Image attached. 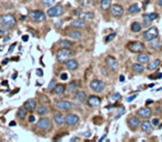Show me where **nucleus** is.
<instances>
[{
    "label": "nucleus",
    "mask_w": 162,
    "mask_h": 142,
    "mask_svg": "<svg viewBox=\"0 0 162 142\" xmlns=\"http://www.w3.org/2000/svg\"><path fill=\"white\" fill-rule=\"evenodd\" d=\"M75 55V52L71 51L70 49H60L59 51L56 53V58L59 62H66L67 60L71 59V57Z\"/></svg>",
    "instance_id": "nucleus-1"
},
{
    "label": "nucleus",
    "mask_w": 162,
    "mask_h": 142,
    "mask_svg": "<svg viewBox=\"0 0 162 142\" xmlns=\"http://www.w3.org/2000/svg\"><path fill=\"white\" fill-rule=\"evenodd\" d=\"M0 24H2L5 28H12L16 24V18H14V14H2L0 17Z\"/></svg>",
    "instance_id": "nucleus-2"
},
{
    "label": "nucleus",
    "mask_w": 162,
    "mask_h": 142,
    "mask_svg": "<svg viewBox=\"0 0 162 142\" xmlns=\"http://www.w3.org/2000/svg\"><path fill=\"white\" fill-rule=\"evenodd\" d=\"M159 37V30L155 27H150L148 30H145L143 33H142V38L145 41H151V40H154Z\"/></svg>",
    "instance_id": "nucleus-3"
},
{
    "label": "nucleus",
    "mask_w": 162,
    "mask_h": 142,
    "mask_svg": "<svg viewBox=\"0 0 162 142\" xmlns=\"http://www.w3.org/2000/svg\"><path fill=\"white\" fill-rule=\"evenodd\" d=\"M65 12V9L62 7L61 5H53L52 7H49L48 11H47V14H48L50 18L53 17H60L62 16Z\"/></svg>",
    "instance_id": "nucleus-4"
},
{
    "label": "nucleus",
    "mask_w": 162,
    "mask_h": 142,
    "mask_svg": "<svg viewBox=\"0 0 162 142\" xmlns=\"http://www.w3.org/2000/svg\"><path fill=\"white\" fill-rule=\"evenodd\" d=\"M90 89L94 92V93H101L102 91H103L104 87H106V84H104L103 81H101L99 79H93L91 80V82H90Z\"/></svg>",
    "instance_id": "nucleus-5"
},
{
    "label": "nucleus",
    "mask_w": 162,
    "mask_h": 142,
    "mask_svg": "<svg viewBox=\"0 0 162 142\" xmlns=\"http://www.w3.org/2000/svg\"><path fill=\"white\" fill-rule=\"evenodd\" d=\"M145 45L140 41H132L128 43V49L129 51L133 52V53H140L145 50Z\"/></svg>",
    "instance_id": "nucleus-6"
},
{
    "label": "nucleus",
    "mask_w": 162,
    "mask_h": 142,
    "mask_svg": "<svg viewBox=\"0 0 162 142\" xmlns=\"http://www.w3.org/2000/svg\"><path fill=\"white\" fill-rule=\"evenodd\" d=\"M29 18L32 21L40 22V21L46 20V14L42 10H31L29 12Z\"/></svg>",
    "instance_id": "nucleus-7"
},
{
    "label": "nucleus",
    "mask_w": 162,
    "mask_h": 142,
    "mask_svg": "<svg viewBox=\"0 0 162 142\" xmlns=\"http://www.w3.org/2000/svg\"><path fill=\"white\" fill-rule=\"evenodd\" d=\"M79 121V115H77L76 113H68V115H65V123L69 127H73V125H78Z\"/></svg>",
    "instance_id": "nucleus-8"
},
{
    "label": "nucleus",
    "mask_w": 162,
    "mask_h": 142,
    "mask_svg": "<svg viewBox=\"0 0 162 142\" xmlns=\"http://www.w3.org/2000/svg\"><path fill=\"white\" fill-rule=\"evenodd\" d=\"M56 108L58 109L59 111H70L73 108L72 102L67 100H60L56 103Z\"/></svg>",
    "instance_id": "nucleus-9"
},
{
    "label": "nucleus",
    "mask_w": 162,
    "mask_h": 142,
    "mask_svg": "<svg viewBox=\"0 0 162 142\" xmlns=\"http://www.w3.org/2000/svg\"><path fill=\"white\" fill-rule=\"evenodd\" d=\"M36 127L38 129H40V130L46 131V130H49V129L51 128V121H50L48 118H45V117H43V118L39 119Z\"/></svg>",
    "instance_id": "nucleus-10"
},
{
    "label": "nucleus",
    "mask_w": 162,
    "mask_h": 142,
    "mask_svg": "<svg viewBox=\"0 0 162 142\" xmlns=\"http://www.w3.org/2000/svg\"><path fill=\"white\" fill-rule=\"evenodd\" d=\"M109 10H110L111 14H112L113 17H121V16L123 14V12H124L123 7H122L121 5H119V4L112 5Z\"/></svg>",
    "instance_id": "nucleus-11"
},
{
    "label": "nucleus",
    "mask_w": 162,
    "mask_h": 142,
    "mask_svg": "<svg viewBox=\"0 0 162 142\" xmlns=\"http://www.w3.org/2000/svg\"><path fill=\"white\" fill-rule=\"evenodd\" d=\"M137 115H138L139 118L148 119V118H150V117L152 115V110L149 107L140 108V109L137 111Z\"/></svg>",
    "instance_id": "nucleus-12"
},
{
    "label": "nucleus",
    "mask_w": 162,
    "mask_h": 142,
    "mask_svg": "<svg viewBox=\"0 0 162 142\" xmlns=\"http://www.w3.org/2000/svg\"><path fill=\"white\" fill-rule=\"evenodd\" d=\"M70 26L73 27L75 29H83V28L87 27V21L81 19V18H77V19L70 22Z\"/></svg>",
    "instance_id": "nucleus-13"
},
{
    "label": "nucleus",
    "mask_w": 162,
    "mask_h": 142,
    "mask_svg": "<svg viewBox=\"0 0 162 142\" xmlns=\"http://www.w3.org/2000/svg\"><path fill=\"white\" fill-rule=\"evenodd\" d=\"M87 102H88V106L91 108H96L98 106H100L101 103V98L98 97V96H90L88 99H87Z\"/></svg>",
    "instance_id": "nucleus-14"
},
{
    "label": "nucleus",
    "mask_w": 162,
    "mask_h": 142,
    "mask_svg": "<svg viewBox=\"0 0 162 142\" xmlns=\"http://www.w3.org/2000/svg\"><path fill=\"white\" fill-rule=\"evenodd\" d=\"M106 65L112 70L118 69V67H119L117 59H116L114 57H112V55H108L107 58H106Z\"/></svg>",
    "instance_id": "nucleus-15"
},
{
    "label": "nucleus",
    "mask_w": 162,
    "mask_h": 142,
    "mask_svg": "<svg viewBox=\"0 0 162 142\" xmlns=\"http://www.w3.org/2000/svg\"><path fill=\"white\" fill-rule=\"evenodd\" d=\"M24 108L27 109L29 112H32L37 109V100L31 98V99H28L26 102H24Z\"/></svg>",
    "instance_id": "nucleus-16"
},
{
    "label": "nucleus",
    "mask_w": 162,
    "mask_h": 142,
    "mask_svg": "<svg viewBox=\"0 0 162 142\" xmlns=\"http://www.w3.org/2000/svg\"><path fill=\"white\" fill-rule=\"evenodd\" d=\"M140 119L139 117H130V118L128 119V125L130 127L131 129L135 130V128H138L139 125H140Z\"/></svg>",
    "instance_id": "nucleus-17"
},
{
    "label": "nucleus",
    "mask_w": 162,
    "mask_h": 142,
    "mask_svg": "<svg viewBox=\"0 0 162 142\" xmlns=\"http://www.w3.org/2000/svg\"><path fill=\"white\" fill-rule=\"evenodd\" d=\"M137 61L142 65H145V63H149L150 62V55L148 53H145V52H140L137 57Z\"/></svg>",
    "instance_id": "nucleus-18"
},
{
    "label": "nucleus",
    "mask_w": 162,
    "mask_h": 142,
    "mask_svg": "<svg viewBox=\"0 0 162 142\" xmlns=\"http://www.w3.org/2000/svg\"><path fill=\"white\" fill-rule=\"evenodd\" d=\"M78 18H81L83 20H91L94 18V14H93L92 11H79V14H78Z\"/></svg>",
    "instance_id": "nucleus-19"
},
{
    "label": "nucleus",
    "mask_w": 162,
    "mask_h": 142,
    "mask_svg": "<svg viewBox=\"0 0 162 142\" xmlns=\"http://www.w3.org/2000/svg\"><path fill=\"white\" fill-rule=\"evenodd\" d=\"M87 99H88L87 93L86 92H83V91H77L76 94H75V100H76L78 103H82V102H84Z\"/></svg>",
    "instance_id": "nucleus-20"
},
{
    "label": "nucleus",
    "mask_w": 162,
    "mask_h": 142,
    "mask_svg": "<svg viewBox=\"0 0 162 142\" xmlns=\"http://www.w3.org/2000/svg\"><path fill=\"white\" fill-rule=\"evenodd\" d=\"M140 125H141V130L143 132H145V133L151 132L152 128H153V125H152L150 121H148V120H145L143 122H141V123H140Z\"/></svg>",
    "instance_id": "nucleus-21"
},
{
    "label": "nucleus",
    "mask_w": 162,
    "mask_h": 142,
    "mask_svg": "<svg viewBox=\"0 0 162 142\" xmlns=\"http://www.w3.org/2000/svg\"><path fill=\"white\" fill-rule=\"evenodd\" d=\"M68 36L70 38L73 39V40H80L82 38V33L79 31V29H73V30H70L68 32Z\"/></svg>",
    "instance_id": "nucleus-22"
},
{
    "label": "nucleus",
    "mask_w": 162,
    "mask_h": 142,
    "mask_svg": "<svg viewBox=\"0 0 162 142\" xmlns=\"http://www.w3.org/2000/svg\"><path fill=\"white\" fill-rule=\"evenodd\" d=\"M66 68L68 70H70V71H72V70H76L77 68H78V61L75 59H69V60H67L66 62Z\"/></svg>",
    "instance_id": "nucleus-23"
},
{
    "label": "nucleus",
    "mask_w": 162,
    "mask_h": 142,
    "mask_svg": "<svg viewBox=\"0 0 162 142\" xmlns=\"http://www.w3.org/2000/svg\"><path fill=\"white\" fill-rule=\"evenodd\" d=\"M162 47V42L160 40H158V38L154 39V40H151V41H149V48L152 49V50H159V49Z\"/></svg>",
    "instance_id": "nucleus-24"
},
{
    "label": "nucleus",
    "mask_w": 162,
    "mask_h": 142,
    "mask_svg": "<svg viewBox=\"0 0 162 142\" xmlns=\"http://www.w3.org/2000/svg\"><path fill=\"white\" fill-rule=\"evenodd\" d=\"M79 87H78V83L76 81H71V82L68 84V87H67V92L68 93H76L77 91H78Z\"/></svg>",
    "instance_id": "nucleus-25"
},
{
    "label": "nucleus",
    "mask_w": 162,
    "mask_h": 142,
    "mask_svg": "<svg viewBox=\"0 0 162 142\" xmlns=\"http://www.w3.org/2000/svg\"><path fill=\"white\" fill-rule=\"evenodd\" d=\"M27 115H28V110L24 107H20L19 109H18L17 117H18V119H19V120L24 121V119H26V117H27Z\"/></svg>",
    "instance_id": "nucleus-26"
},
{
    "label": "nucleus",
    "mask_w": 162,
    "mask_h": 142,
    "mask_svg": "<svg viewBox=\"0 0 162 142\" xmlns=\"http://www.w3.org/2000/svg\"><path fill=\"white\" fill-rule=\"evenodd\" d=\"M53 120H55L56 125H62L65 123V115H62L61 112H57V113L53 115Z\"/></svg>",
    "instance_id": "nucleus-27"
},
{
    "label": "nucleus",
    "mask_w": 162,
    "mask_h": 142,
    "mask_svg": "<svg viewBox=\"0 0 162 142\" xmlns=\"http://www.w3.org/2000/svg\"><path fill=\"white\" fill-rule=\"evenodd\" d=\"M160 65H161L160 59L153 60V61H151V62L148 63V70H150V71H154V70H157L159 67H160Z\"/></svg>",
    "instance_id": "nucleus-28"
},
{
    "label": "nucleus",
    "mask_w": 162,
    "mask_h": 142,
    "mask_svg": "<svg viewBox=\"0 0 162 142\" xmlns=\"http://www.w3.org/2000/svg\"><path fill=\"white\" fill-rule=\"evenodd\" d=\"M65 91H66V86H65V84H61V83L56 84L55 88H53V93L59 94V96L62 93H65Z\"/></svg>",
    "instance_id": "nucleus-29"
},
{
    "label": "nucleus",
    "mask_w": 162,
    "mask_h": 142,
    "mask_svg": "<svg viewBox=\"0 0 162 142\" xmlns=\"http://www.w3.org/2000/svg\"><path fill=\"white\" fill-rule=\"evenodd\" d=\"M132 70H133V72H135V73H142L145 71V66L140 62L133 63V65H132Z\"/></svg>",
    "instance_id": "nucleus-30"
},
{
    "label": "nucleus",
    "mask_w": 162,
    "mask_h": 142,
    "mask_svg": "<svg viewBox=\"0 0 162 142\" xmlns=\"http://www.w3.org/2000/svg\"><path fill=\"white\" fill-rule=\"evenodd\" d=\"M111 6H112V0H101L100 1V7L104 11L109 10Z\"/></svg>",
    "instance_id": "nucleus-31"
},
{
    "label": "nucleus",
    "mask_w": 162,
    "mask_h": 142,
    "mask_svg": "<svg viewBox=\"0 0 162 142\" xmlns=\"http://www.w3.org/2000/svg\"><path fill=\"white\" fill-rule=\"evenodd\" d=\"M71 46H72V42L70 41V40H67V39H62L59 42V47L62 49H70Z\"/></svg>",
    "instance_id": "nucleus-32"
},
{
    "label": "nucleus",
    "mask_w": 162,
    "mask_h": 142,
    "mask_svg": "<svg viewBox=\"0 0 162 142\" xmlns=\"http://www.w3.org/2000/svg\"><path fill=\"white\" fill-rule=\"evenodd\" d=\"M139 11H140V7H139L138 4H132L131 6H129V8H128V14H138Z\"/></svg>",
    "instance_id": "nucleus-33"
},
{
    "label": "nucleus",
    "mask_w": 162,
    "mask_h": 142,
    "mask_svg": "<svg viewBox=\"0 0 162 142\" xmlns=\"http://www.w3.org/2000/svg\"><path fill=\"white\" fill-rule=\"evenodd\" d=\"M142 24H140V22H138V21H135V22H132L131 24V31L132 32H135V33H138V32L141 31L142 29Z\"/></svg>",
    "instance_id": "nucleus-34"
},
{
    "label": "nucleus",
    "mask_w": 162,
    "mask_h": 142,
    "mask_svg": "<svg viewBox=\"0 0 162 142\" xmlns=\"http://www.w3.org/2000/svg\"><path fill=\"white\" fill-rule=\"evenodd\" d=\"M37 113L39 115H46L48 113V108L43 106V104H40V106H37Z\"/></svg>",
    "instance_id": "nucleus-35"
},
{
    "label": "nucleus",
    "mask_w": 162,
    "mask_h": 142,
    "mask_svg": "<svg viewBox=\"0 0 162 142\" xmlns=\"http://www.w3.org/2000/svg\"><path fill=\"white\" fill-rule=\"evenodd\" d=\"M157 18H158V14H155V12L143 14V19H148V20H151V21H153L154 19H157Z\"/></svg>",
    "instance_id": "nucleus-36"
},
{
    "label": "nucleus",
    "mask_w": 162,
    "mask_h": 142,
    "mask_svg": "<svg viewBox=\"0 0 162 142\" xmlns=\"http://www.w3.org/2000/svg\"><path fill=\"white\" fill-rule=\"evenodd\" d=\"M41 4L45 7H52L56 4V0H41Z\"/></svg>",
    "instance_id": "nucleus-37"
},
{
    "label": "nucleus",
    "mask_w": 162,
    "mask_h": 142,
    "mask_svg": "<svg viewBox=\"0 0 162 142\" xmlns=\"http://www.w3.org/2000/svg\"><path fill=\"white\" fill-rule=\"evenodd\" d=\"M116 36H117V33L116 32H112V33H110V35H108L106 38H104V42H110L112 39L116 38Z\"/></svg>",
    "instance_id": "nucleus-38"
},
{
    "label": "nucleus",
    "mask_w": 162,
    "mask_h": 142,
    "mask_svg": "<svg viewBox=\"0 0 162 142\" xmlns=\"http://www.w3.org/2000/svg\"><path fill=\"white\" fill-rule=\"evenodd\" d=\"M120 98H121V94L119 93V92H116V93H112V94H111L110 100H111V101H117V100H119Z\"/></svg>",
    "instance_id": "nucleus-39"
},
{
    "label": "nucleus",
    "mask_w": 162,
    "mask_h": 142,
    "mask_svg": "<svg viewBox=\"0 0 162 142\" xmlns=\"http://www.w3.org/2000/svg\"><path fill=\"white\" fill-rule=\"evenodd\" d=\"M124 112H125V109H124V107H121V108H120V110H119V112L117 113V115L114 117V120H118V119L120 118L121 115H123Z\"/></svg>",
    "instance_id": "nucleus-40"
},
{
    "label": "nucleus",
    "mask_w": 162,
    "mask_h": 142,
    "mask_svg": "<svg viewBox=\"0 0 162 142\" xmlns=\"http://www.w3.org/2000/svg\"><path fill=\"white\" fill-rule=\"evenodd\" d=\"M151 20H148V19H143V22H142V27L145 28H148V27H151Z\"/></svg>",
    "instance_id": "nucleus-41"
},
{
    "label": "nucleus",
    "mask_w": 162,
    "mask_h": 142,
    "mask_svg": "<svg viewBox=\"0 0 162 142\" xmlns=\"http://www.w3.org/2000/svg\"><path fill=\"white\" fill-rule=\"evenodd\" d=\"M56 86V82H55V80H51L50 81V83H49V86H48V90H51V89H53Z\"/></svg>",
    "instance_id": "nucleus-42"
},
{
    "label": "nucleus",
    "mask_w": 162,
    "mask_h": 142,
    "mask_svg": "<svg viewBox=\"0 0 162 142\" xmlns=\"http://www.w3.org/2000/svg\"><path fill=\"white\" fill-rule=\"evenodd\" d=\"M137 98V94H133V96H130V97L127 98V102H131V101H133Z\"/></svg>",
    "instance_id": "nucleus-43"
},
{
    "label": "nucleus",
    "mask_w": 162,
    "mask_h": 142,
    "mask_svg": "<svg viewBox=\"0 0 162 142\" xmlns=\"http://www.w3.org/2000/svg\"><path fill=\"white\" fill-rule=\"evenodd\" d=\"M151 123H152V125H159V119H158V118L152 119Z\"/></svg>",
    "instance_id": "nucleus-44"
},
{
    "label": "nucleus",
    "mask_w": 162,
    "mask_h": 142,
    "mask_svg": "<svg viewBox=\"0 0 162 142\" xmlns=\"http://www.w3.org/2000/svg\"><path fill=\"white\" fill-rule=\"evenodd\" d=\"M16 45H17V43H12V45L10 46V48H9V50H8V53H11V52L14 51V47H16Z\"/></svg>",
    "instance_id": "nucleus-45"
},
{
    "label": "nucleus",
    "mask_w": 162,
    "mask_h": 142,
    "mask_svg": "<svg viewBox=\"0 0 162 142\" xmlns=\"http://www.w3.org/2000/svg\"><path fill=\"white\" fill-rule=\"evenodd\" d=\"M60 78H61V80H67V79H68V74H67L66 72H65V73H61Z\"/></svg>",
    "instance_id": "nucleus-46"
},
{
    "label": "nucleus",
    "mask_w": 162,
    "mask_h": 142,
    "mask_svg": "<svg viewBox=\"0 0 162 142\" xmlns=\"http://www.w3.org/2000/svg\"><path fill=\"white\" fill-rule=\"evenodd\" d=\"M35 121H36L35 115H30V117H29V122H35Z\"/></svg>",
    "instance_id": "nucleus-47"
},
{
    "label": "nucleus",
    "mask_w": 162,
    "mask_h": 142,
    "mask_svg": "<svg viewBox=\"0 0 162 142\" xmlns=\"http://www.w3.org/2000/svg\"><path fill=\"white\" fill-rule=\"evenodd\" d=\"M37 74H38L39 77H41L42 74H43V72H42V70H41V69H38V70H37Z\"/></svg>",
    "instance_id": "nucleus-48"
},
{
    "label": "nucleus",
    "mask_w": 162,
    "mask_h": 142,
    "mask_svg": "<svg viewBox=\"0 0 162 142\" xmlns=\"http://www.w3.org/2000/svg\"><path fill=\"white\" fill-rule=\"evenodd\" d=\"M81 5H83V6L89 5V0H88V1H86V0H81Z\"/></svg>",
    "instance_id": "nucleus-49"
},
{
    "label": "nucleus",
    "mask_w": 162,
    "mask_h": 142,
    "mask_svg": "<svg viewBox=\"0 0 162 142\" xmlns=\"http://www.w3.org/2000/svg\"><path fill=\"white\" fill-rule=\"evenodd\" d=\"M83 135H84V138H89L90 135H91V133H90V131H87Z\"/></svg>",
    "instance_id": "nucleus-50"
},
{
    "label": "nucleus",
    "mask_w": 162,
    "mask_h": 142,
    "mask_svg": "<svg viewBox=\"0 0 162 142\" xmlns=\"http://www.w3.org/2000/svg\"><path fill=\"white\" fill-rule=\"evenodd\" d=\"M119 79H120V81H121V82H124V80H125V78H124V76H122V74H121V76H120V78H119Z\"/></svg>",
    "instance_id": "nucleus-51"
},
{
    "label": "nucleus",
    "mask_w": 162,
    "mask_h": 142,
    "mask_svg": "<svg viewBox=\"0 0 162 142\" xmlns=\"http://www.w3.org/2000/svg\"><path fill=\"white\" fill-rule=\"evenodd\" d=\"M28 39H29L28 36H24V37H22V40H24V41H28Z\"/></svg>",
    "instance_id": "nucleus-52"
},
{
    "label": "nucleus",
    "mask_w": 162,
    "mask_h": 142,
    "mask_svg": "<svg viewBox=\"0 0 162 142\" xmlns=\"http://www.w3.org/2000/svg\"><path fill=\"white\" fill-rule=\"evenodd\" d=\"M77 140H79V138H77V137H73V138L70 139V141H77Z\"/></svg>",
    "instance_id": "nucleus-53"
},
{
    "label": "nucleus",
    "mask_w": 162,
    "mask_h": 142,
    "mask_svg": "<svg viewBox=\"0 0 162 142\" xmlns=\"http://www.w3.org/2000/svg\"><path fill=\"white\" fill-rule=\"evenodd\" d=\"M8 62H9V59H5L4 61H2V65H7Z\"/></svg>",
    "instance_id": "nucleus-54"
},
{
    "label": "nucleus",
    "mask_w": 162,
    "mask_h": 142,
    "mask_svg": "<svg viewBox=\"0 0 162 142\" xmlns=\"http://www.w3.org/2000/svg\"><path fill=\"white\" fill-rule=\"evenodd\" d=\"M9 125H10V127H14V125H16V122H14V121H11L10 123H9Z\"/></svg>",
    "instance_id": "nucleus-55"
},
{
    "label": "nucleus",
    "mask_w": 162,
    "mask_h": 142,
    "mask_svg": "<svg viewBox=\"0 0 162 142\" xmlns=\"http://www.w3.org/2000/svg\"><path fill=\"white\" fill-rule=\"evenodd\" d=\"M158 5L160 7H162V0H158Z\"/></svg>",
    "instance_id": "nucleus-56"
},
{
    "label": "nucleus",
    "mask_w": 162,
    "mask_h": 142,
    "mask_svg": "<svg viewBox=\"0 0 162 142\" xmlns=\"http://www.w3.org/2000/svg\"><path fill=\"white\" fill-rule=\"evenodd\" d=\"M5 32H6V31H5L4 29H0V35H4Z\"/></svg>",
    "instance_id": "nucleus-57"
},
{
    "label": "nucleus",
    "mask_w": 162,
    "mask_h": 142,
    "mask_svg": "<svg viewBox=\"0 0 162 142\" xmlns=\"http://www.w3.org/2000/svg\"><path fill=\"white\" fill-rule=\"evenodd\" d=\"M9 39H10V37H6V38L4 39V40H5V42H6V41H8V40H9Z\"/></svg>",
    "instance_id": "nucleus-58"
},
{
    "label": "nucleus",
    "mask_w": 162,
    "mask_h": 142,
    "mask_svg": "<svg viewBox=\"0 0 162 142\" xmlns=\"http://www.w3.org/2000/svg\"><path fill=\"white\" fill-rule=\"evenodd\" d=\"M17 78V73H14V76H12V79H16Z\"/></svg>",
    "instance_id": "nucleus-59"
},
{
    "label": "nucleus",
    "mask_w": 162,
    "mask_h": 142,
    "mask_svg": "<svg viewBox=\"0 0 162 142\" xmlns=\"http://www.w3.org/2000/svg\"><path fill=\"white\" fill-rule=\"evenodd\" d=\"M103 139H106V134H104L103 137H102V138L100 139V141H102V140H103Z\"/></svg>",
    "instance_id": "nucleus-60"
},
{
    "label": "nucleus",
    "mask_w": 162,
    "mask_h": 142,
    "mask_svg": "<svg viewBox=\"0 0 162 142\" xmlns=\"http://www.w3.org/2000/svg\"><path fill=\"white\" fill-rule=\"evenodd\" d=\"M24 1H29V0H24Z\"/></svg>",
    "instance_id": "nucleus-61"
}]
</instances>
